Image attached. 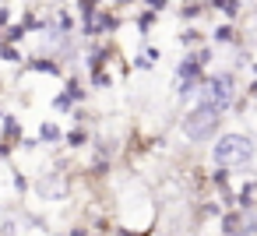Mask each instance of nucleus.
I'll return each instance as SVG.
<instances>
[{"mask_svg":"<svg viewBox=\"0 0 257 236\" xmlns=\"http://www.w3.org/2000/svg\"><path fill=\"white\" fill-rule=\"evenodd\" d=\"M253 159V141L250 138H243V134H225V138H218V145H215V162L222 166V169H239V166H246Z\"/></svg>","mask_w":257,"mask_h":236,"instance_id":"nucleus-1","label":"nucleus"},{"mask_svg":"<svg viewBox=\"0 0 257 236\" xmlns=\"http://www.w3.org/2000/svg\"><path fill=\"white\" fill-rule=\"evenodd\" d=\"M218 109L215 106H194L190 109V116H187V124H183V131H187V138L190 141H204L215 127H218Z\"/></svg>","mask_w":257,"mask_h":236,"instance_id":"nucleus-2","label":"nucleus"},{"mask_svg":"<svg viewBox=\"0 0 257 236\" xmlns=\"http://www.w3.org/2000/svg\"><path fill=\"white\" fill-rule=\"evenodd\" d=\"M215 36H218V39H222V43H232V36H236V32H232V29H229V25H222V29H218V32H215Z\"/></svg>","mask_w":257,"mask_h":236,"instance_id":"nucleus-3","label":"nucleus"}]
</instances>
